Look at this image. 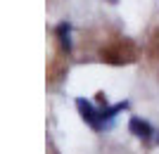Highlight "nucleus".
Returning a JSON list of instances; mask_svg holds the SVG:
<instances>
[{
	"mask_svg": "<svg viewBox=\"0 0 159 154\" xmlns=\"http://www.w3.org/2000/svg\"><path fill=\"white\" fill-rule=\"evenodd\" d=\"M76 109H79L81 119L86 121L93 130H102V128H107L105 121H102V116H100V109H95L93 102H88L86 97H76Z\"/></svg>",
	"mask_w": 159,
	"mask_h": 154,
	"instance_id": "1",
	"label": "nucleus"
},
{
	"mask_svg": "<svg viewBox=\"0 0 159 154\" xmlns=\"http://www.w3.org/2000/svg\"><path fill=\"white\" fill-rule=\"evenodd\" d=\"M128 130H131L135 138H140V140H152L154 135H157V130L152 128V123L145 119H138V116H133L131 121H128Z\"/></svg>",
	"mask_w": 159,
	"mask_h": 154,
	"instance_id": "2",
	"label": "nucleus"
},
{
	"mask_svg": "<svg viewBox=\"0 0 159 154\" xmlns=\"http://www.w3.org/2000/svg\"><path fill=\"white\" fill-rule=\"evenodd\" d=\"M128 109V102H116V104H112V107H107V102L102 104V109H100V116H102V121H105V126H112L114 119H116V114L119 112H126Z\"/></svg>",
	"mask_w": 159,
	"mask_h": 154,
	"instance_id": "3",
	"label": "nucleus"
},
{
	"mask_svg": "<svg viewBox=\"0 0 159 154\" xmlns=\"http://www.w3.org/2000/svg\"><path fill=\"white\" fill-rule=\"evenodd\" d=\"M57 38H60L62 47H64L66 52H71V24L69 21H62L60 26H57Z\"/></svg>",
	"mask_w": 159,
	"mask_h": 154,
	"instance_id": "4",
	"label": "nucleus"
}]
</instances>
